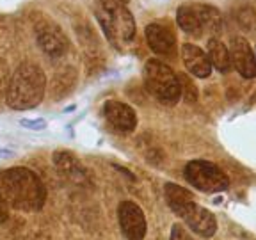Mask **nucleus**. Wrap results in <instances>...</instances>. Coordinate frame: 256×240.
Masks as SVG:
<instances>
[{
    "mask_svg": "<svg viewBox=\"0 0 256 240\" xmlns=\"http://www.w3.org/2000/svg\"><path fill=\"white\" fill-rule=\"evenodd\" d=\"M230 59H232V68L238 72L242 78H254L256 76V56L252 52L251 44L246 38H233L230 41Z\"/></svg>",
    "mask_w": 256,
    "mask_h": 240,
    "instance_id": "10",
    "label": "nucleus"
},
{
    "mask_svg": "<svg viewBox=\"0 0 256 240\" xmlns=\"http://www.w3.org/2000/svg\"><path fill=\"white\" fill-rule=\"evenodd\" d=\"M144 86L156 102L164 105H176L182 98L180 76L171 66L158 59H150L144 64Z\"/></svg>",
    "mask_w": 256,
    "mask_h": 240,
    "instance_id": "5",
    "label": "nucleus"
},
{
    "mask_svg": "<svg viewBox=\"0 0 256 240\" xmlns=\"http://www.w3.org/2000/svg\"><path fill=\"white\" fill-rule=\"evenodd\" d=\"M104 118L108 126L114 128L116 132L130 134L137 126V114L134 107L118 100H107L104 104Z\"/></svg>",
    "mask_w": 256,
    "mask_h": 240,
    "instance_id": "9",
    "label": "nucleus"
},
{
    "mask_svg": "<svg viewBox=\"0 0 256 240\" xmlns=\"http://www.w3.org/2000/svg\"><path fill=\"white\" fill-rule=\"evenodd\" d=\"M9 219V206L6 204V201L0 198V224H4Z\"/></svg>",
    "mask_w": 256,
    "mask_h": 240,
    "instance_id": "19",
    "label": "nucleus"
},
{
    "mask_svg": "<svg viewBox=\"0 0 256 240\" xmlns=\"http://www.w3.org/2000/svg\"><path fill=\"white\" fill-rule=\"evenodd\" d=\"M182 60H184L185 68L190 75L198 76V78H208L212 75V64L208 59L206 52L198 44L185 43L182 46Z\"/></svg>",
    "mask_w": 256,
    "mask_h": 240,
    "instance_id": "13",
    "label": "nucleus"
},
{
    "mask_svg": "<svg viewBox=\"0 0 256 240\" xmlns=\"http://www.w3.org/2000/svg\"><path fill=\"white\" fill-rule=\"evenodd\" d=\"M176 24L194 38H201L204 34L217 38L222 30V14L216 6L188 2L176 9Z\"/></svg>",
    "mask_w": 256,
    "mask_h": 240,
    "instance_id": "4",
    "label": "nucleus"
},
{
    "mask_svg": "<svg viewBox=\"0 0 256 240\" xmlns=\"http://www.w3.org/2000/svg\"><path fill=\"white\" fill-rule=\"evenodd\" d=\"M171 240H192V236L182 228L180 224H176L171 230Z\"/></svg>",
    "mask_w": 256,
    "mask_h": 240,
    "instance_id": "18",
    "label": "nucleus"
},
{
    "mask_svg": "<svg viewBox=\"0 0 256 240\" xmlns=\"http://www.w3.org/2000/svg\"><path fill=\"white\" fill-rule=\"evenodd\" d=\"M94 16L108 43L116 48L130 44L136 38V18L130 9L116 0H96Z\"/></svg>",
    "mask_w": 256,
    "mask_h": 240,
    "instance_id": "3",
    "label": "nucleus"
},
{
    "mask_svg": "<svg viewBox=\"0 0 256 240\" xmlns=\"http://www.w3.org/2000/svg\"><path fill=\"white\" fill-rule=\"evenodd\" d=\"M164 196H166L168 204L171 206V210L188 203V201H194V194H192L188 188L182 187V185H176V184H166Z\"/></svg>",
    "mask_w": 256,
    "mask_h": 240,
    "instance_id": "16",
    "label": "nucleus"
},
{
    "mask_svg": "<svg viewBox=\"0 0 256 240\" xmlns=\"http://www.w3.org/2000/svg\"><path fill=\"white\" fill-rule=\"evenodd\" d=\"M54 166L66 180L73 184H86L89 180V171L84 164L70 152H56L54 153Z\"/></svg>",
    "mask_w": 256,
    "mask_h": 240,
    "instance_id": "14",
    "label": "nucleus"
},
{
    "mask_svg": "<svg viewBox=\"0 0 256 240\" xmlns=\"http://www.w3.org/2000/svg\"><path fill=\"white\" fill-rule=\"evenodd\" d=\"M144 36H146V43L153 54L166 57L174 56L176 36L168 25L160 24V22L148 24L144 28Z\"/></svg>",
    "mask_w": 256,
    "mask_h": 240,
    "instance_id": "11",
    "label": "nucleus"
},
{
    "mask_svg": "<svg viewBox=\"0 0 256 240\" xmlns=\"http://www.w3.org/2000/svg\"><path fill=\"white\" fill-rule=\"evenodd\" d=\"M0 198L9 208L38 212L46 201V188L32 169L18 166L0 171Z\"/></svg>",
    "mask_w": 256,
    "mask_h": 240,
    "instance_id": "1",
    "label": "nucleus"
},
{
    "mask_svg": "<svg viewBox=\"0 0 256 240\" xmlns=\"http://www.w3.org/2000/svg\"><path fill=\"white\" fill-rule=\"evenodd\" d=\"M20 124L27 130H32V132H43L48 123L43 118H22Z\"/></svg>",
    "mask_w": 256,
    "mask_h": 240,
    "instance_id": "17",
    "label": "nucleus"
},
{
    "mask_svg": "<svg viewBox=\"0 0 256 240\" xmlns=\"http://www.w3.org/2000/svg\"><path fill=\"white\" fill-rule=\"evenodd\" d=\"M185 180L203 192H222L230 187L228 176L208 160H190L184 169Z\"/></svg>",
    "mask_w": 256,
    "mask_h": 240,
    "instance_id": "6",
    "label": "nucleus"
},
{
    "mask_svg": "<svg viewBox=\"0 0 256 240\" xmlns=\"http://www.w3.org/2000/svg\"><path fill=\"white\" fill-rule=\"evenodd\" d=\"M118 219H120L121 232L128 240H142L146 236V216L142 208L134 201H123L118 206Z\"/></svg>",
    "mask_w": 256,
    "mask_h": 240,
    "instance_id": "8",
    "label": "nucleus"
},
{
    "mask_svg": "<svg viewBox=\"0 0 256 240\" xmlns=\"http://www.w3.org/2000/svg\"><path fill=\"white\" fill-rule=\"evenodd\" d=\"M116 2H121V4H124V6H126L128 2H130V0H116Z\"/></svg>",
    "mask_w": 256,
    "mask_h": 240,
    "instance_id": "20",
    "label": "nucleus"
},
{
    "mask_svg": "<svg viewBox=\"0 0 256 240\" xmlns=\"http://www.w3.org/2000/svg\"><path fill=\"white\" fill-rule=\"evenodd\" d=\"M36 40L40 48L48 57H62L68 52V38L56 24L38 25Z\"/></svg>",
    "mask_w": 256,
    "mask_h": 240,
    "instance_id": "12",
    "label": "nucleus"
},
{
    "mask_svg": "<svg viewBox=\"0 0 256 240\" xmlns=\"http://www.w3.org/2000/svg\"><path fill=\"white\" fill-rule=\"evenodd\" d=\"M46 91L44 72L34 62H22L14 73L6 91V102L12 110H30L43 102Z\"/></svg>",
    "mask_w": 256,
    "mask_h": 240,
    "instance_id": "2",
    "label": "nucleus"
},
{
    "mask_svg": "<svg viewBox=\"0 0 256 240\" xmlns=\"http://www.w3.org/2000/svg\"><path fill=\"white\" fill-rule=\"evenodd\" d=\"M172 212L180 217L188 228L194 233H198L200 236H212L217 232V219L210 210H206L201 204L194 203V201H188V203L182 204V206L174 208Z\"/></svg>",
    "mask_w": 256,
    "mask_h": 240,
    "instance_id": "7",
    "label": "nucleus"
},
{
    "mask_svg": "<svg viewBox=\"0 0 256 240\" xmlns=\"http://www.w3.org/2000/svg\"><path fill=\"white\" fill-rule=\"evenodd\" d=\"M206 56L210 59L212 68L219 73H228L232 70V59H230L228 46L219 40V38H210L206 43Z\"/></svg>",
    "mask_w": 256,
    "mask_h": 240,
    "instance_id": "15",
    "label": "nucleus"
}]
</instances>
